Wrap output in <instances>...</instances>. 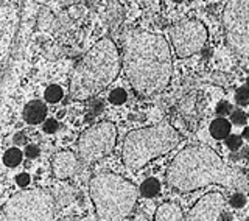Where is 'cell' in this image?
<instances>
[{"instance_id": "1", "label": "cell", "mask_w": 249, "mask_h": 221, "mask_svg": "<svg viewBox=\"0 0 249 221\" xmlns=\"http://www.w3.org/2000/svg\"><path fill=\"white\" fill-rule=\"evenodd\" d=\"M122 62L131 88L142 97L162 92L173 75L167 39L145 30H129L124 35Z\"/></svg>"}, {"instance_id": "2", "label": "cell", "mask_w": 249, "mask_h": 221, "mask_svg": "<svg viewBox=\"0 0 249 221\" xmlns=\"http://www.w3.org/2000/svg\"><path fill=\"white\" fill-rule=\"evenodd\" d=\"M167 184L179 193L195 192L212 184L241 190L248 185V178L241 170L226 164L212 148L192 145L181 149L170 162Z\"/></svg>"}, {"instance_id": "3", "label": "cell", "mask_w": 249, "mask_h": 221, "mask_svg": "<svg viewBox=\"0 0 249 221\" xmlns=\"http://www.w3.org/2000/svg\"><path fill=\"white\" fill-rule=\"evenodd\" d=\"M122 55L111 37H103L86 53L70 76V97L84 101L105 91L122 70Z\"/></svg>"}, {"instance_id": "4", "label": "cell", "mask_w": 249, "mask_h": 221, "mask_svg": "<svg viewBox=\"0 0 249 221\" xmlns=\"http://www.w3.org/2000/svg\"><path fill=\"white\" fill-rule=\"evenodd\" d=\"M139 187L115 173H100L89 181V195L98 221H123L134 210Z\"/></svg>"}, {"instance_id": "5", "label": "cell", "mask_w": 249, "mask_h": 221, "mask_svg": "<svg viewBox=\"0 0 249 221\" xmlns=\"http://www.w3.org/2000/svg\"><path fill=\"white\" fill-rule=\"evenodd\" d=\"M179 134L168 122L129 131L123 140L122 157L124 167L136 171L159 156L170 153L179 142Z\"/></svg>"}, {"instance_id": "6", "label": "cell", "mask_w": 249, "mask_h": 221, "mask_svg": "<svg viewBox=\"0 0 249 221\" xmlns=\"http://www.w3.org/2000/svg\"><path fill=\"white\" fill-rule=\"evenodd\" d=\"M56 200L45 188H23L8 200L0 221H53Z\"/></svg>"}, {"instance_id": "7", "label": "cell", "mask_w": 249, "mask_h": 221, "mask_svg": "<svg viewBox=\"0 0 249 221\" xmlns=\"http://www.w3.org/2000/svg\"><path fill=\"white\" fill-rule=\"evenodd\" d=\"M224 39L240 58L249 56V0H228L223 10Z\"/></svg>"}, {"instance_id": "8", "label": "cell", "mask_w": 249, "mask_h": 221, "mask_svg": "<svg viewBox=\"0 0 249 221\" xmlns=\"http://www.w3.org/2000/svg\"><path fill=\"white\" fill-rule=\"evenodd\" d=\"M117 144V128L111 122H98L89 126L80 139L76 149L81 162L95 164L112 153Z\"/></svg>"}, {"instance_id": "9", "label": "cell", "mask_w": 249, "mask_h": 221, "mask_svg": "<svg viewBox=\"0 0 249 221\" xmlns=\"http://www.w3.org/2000/svg\"><path fill=\"white\" fill-rule=\"evenodd\" d=\"M207 28L198 19H184L170 28V41L178 58H189L199 53L207 42Z\"/></svg>"}, {"instance_id": "10", "label": "cell", "mask_w": 249, "mask_h": 221, "mask_svg": "<svg viewBox=\"0 0 249 221\" xmlns=\"http://www.w3.org/2000/svg\"><path fill=\"white\" fill-rule=\"evenodd\" d=\"M224 209V196L220 192H209L187 212L185 221H218Z\"/></svg>"}, {"instance_id": "11", "label": "cell", "mask_w": 249, "mask_h": 221, "mask_svg": "<svg viewBox=\"0 0 249 221\" xmlns=\"http://www.w3.org/2000/svg\"><path fill=\"white\" fill-rule=\"evenodd\" d=\"M80 156L70 149H62L52 157V173L53 176L64 181L73 178L80 171Z\"/></svg>"}, {"instance_id": "12", "label": "cell", "mask_w": 249, "mask_h": 221, "mask_svg": "<svg viewBox=\"0 0 249 221\" xmlns=\"http://www.w3.org/2000/svg\"><path fill=\"white\" fill-rule=\"evenodd\" d=\"M45 115H47V106L41 100L30 101V103H27L25 108H23V118H25V122L30 125L42 123L45 120Z\"/></svg>"}, {"instance_id": "13", "label": "cell", "mask_w": 249, "mask_h": 221, "mask_svg": "<svg viewBox=\"0 0 249 221\" xmlns=\"http://www.w3.org/2000/svg\"><path fill=\"white\" fill-rule=\"evenodd\" d=\"M184 214L178 203L168 201L158 207L154 215V221H182Z\"/></svg>"}, {"instance_id": "14", "label": "cell", "mask_w": 249, "mask_h": 221, "mask_svg": "<svg viewBox=\"0 0 249 221\" xmlns=\"http://www.w3.org/2000/svg\"><path fill=\"white\" fill-rule=\"evenodd\" d=\"M212 137L221 140L226 139L231 134V122H228L226 118L220 117V118H215V120L210 123V128H209Z\"/></svg>"}, {"instance_id": "15", "label": "cell", "mask_w": 249, "mask_h": 221, "mask_svg": "<svg viewBox=\"0 0 249 221\" xmlns=\"http://www.w3.org/2000/svg\"><path fill=\"white\" fill-rule=\"evenodd\" d=\"M159 190H160V184H159V181L154 178L143 181V184L140 185V193H142V196H145V198H153V196L159 193Z\"/></svg>"}, {"instance_id": "16", "label": "cell", "mask_w": 249, "mask_h": 221, "mask_svg": "<svg viewBox=\"0 0 249 221\" xmlns=\"http://www.w3.org/2000/svg\"><path fill=\"white\" fill-rule=\"evenodd\" d=\"M3 162H5L6 167H11V168L18 167V165L22 162V151L16 147L10 148L3 156Z\"/></svg>"}, {"instance_id": "17", "label": "cell", "mask_w": 249, "mask_h": 221, "mask_svg": "<svg viewBox=\"0 0 249 221\" xmlns=\"http://www.w3.org/2000/svg\"><path fill=\"white\" fill-rule=\"evenodd\" d=\"M62 95H64V92H62V89L58 84L49 86V88L45 89V93H44V97L49 103H58V101L62 98Z\"/></svg>"}, {"instance_id": "18", "label": "cell", "mask_w": 249, "mask_h": 221, "mask_svg": "<svg viewBox=\"0 0 249 221\" xmlns=\"http://www.w3.org/2000/svg\"><path fill=\"white\" fill-rule=\"evenodd\" d=\"M109 101L112 105H123L126 101V92L123 89H114L111 93H109Z\"/></svg>"}, {"instance_id": "19", "label": "cell", "mask_w": 249, "mask_h": 221, "mask_svg": "<svg viewBox=\"0 0 249 221\" xmlns=\"http://www.w3.org/2000/svg\"><path fill=\"white\" fill-rule=\"evenodd\" d=\"M235 100L240 106H246L249 105V86H245V88H240L235 93Z\"/></svg>"}, {"instance_id": "20", "label": "cell", "mask_w": 249, "mask_h": 221, "mask_svg": "<svg viewBox=\"0 0 249 221\" xmlns=\"http://www.w3.org/2000/svg\"><path fill=\"white\" fill-rule=\"evenodd\" d=\"M246 204V196L243 195V193H235L231 198V206L232 207H235V209H240V207H243Z\"/></svg>"}, {"instance_id": "21", "label": "cell", "mask_w": 249, "mask_h": 221, "mask_svg": "<svg viewBox=\"0 0 249 221\" xmlns=\"http://www.w3.org/2000/svg\"><path fill=\"white\" fill-rule=\"evenodd\" d=\"M231 120L233 125H245L246 123V114L241 112V110H235V112L231 114Z\"/></svg>"}, {"instance_id": "22", "label": "cell", "mask_w": 249, "mask_h": 221, "mask_svg": "<svg viewBox=\"0 0 249 221\" xmlns=\"http://www.w3.org/2000/svg\"><path fill=\"white\" fill-rule=\"evenodd\" d=\"M226 145L231 149H238L241 147V137L240 136H228L226 137Z\"/></svg>"}, {"instance_id": "23", "label": "cell", "mask_w": 249, "mask_h": 221, "mask_svg": "<svg viewBox=\"0 0 249 221\" xmlns=\"http://www.w3.org/2000/svg\"><path fill=\"white\" fill-rule=\"evenodd\" d=\"M58 122L54 120V118H49V120H45L44 122V131L47 132V134H53L54 131L58 129Z\"/></svg>"}, {"instance_id": "24", "label": "cell", "mask_w": 249, "mask_h": 221, "mask_svg": "<svg viewBox=\"0 0 249 221\" xmlns=\"http://www.w3.org/2000/svg\"><path fill=\"white\" fill-rule=\"evenodd\" d=\"M216 112L220 114V115H228V114H232V106L228 103V101H221V103L216 106Z\"/></svg>"}, {"instance_id": "25", "label": "cell", "mask_w": 249, "mask_h": 221, "mask_svg": "<svg viewBox=\"0 0 249 221\" xmlns=\"http://www.w3.org/2000/svg\"><path fill=\"white\" fill-rule=\"evenodd\" d=\"M25 156L28 157V159H35V157L39 156V148L36 145H28L25 148Z\"/></svg>"}, {"instance_id": "26", "label": "cell", "mask_w": 249, "mask_h": 221, "mask_svg": "<svg viewBox=\"0 0 249 221\" xmlns=\"http://www.w3.org/2000/svg\"><path fill=\"white\" fill-rule=\"evenodd\" d=\"M16 183H18V185L19 187H28V184H30V175H27V173H22V175H19L18 176V179H16Z\"/></svg>"}, {"instance_id": "27", "label": "cell", "mask_w": 249, "mask_h": 221, "mask_svg": "<svg viewBox=\"0 0 249 221\" xmlns=\"http://www.w3.org/2000/svg\"><path fill=\"white\" fill-rule=\"evenodd\" d=\"M58 2H59L61 5L70 6V5H75V3H78V2H80V0H58Z\"/></svg>"}, {"instance_id": "28", "label": "cell", "mask_w": 249, "mask_h": 221, "mask_svg": "<svg viewBox=\"0 0 249 221\" xmlns=\"http://www.w3.org/2000/svg\"><path fill=\"white\" fill-rule=\"evenodd\" d=\"M59 221H83V220L76 218V217H66V218H61Z\"/></svg>"}, {"instance_id": "29", "label": "cell", "mask_w": 249, "mask_h": 221, "mask_svg": "<svg viewBox=\"0 0 249 221\" xmlns=\"http://www.w3.org/2000/svg\"><path fill=\"white\" fill-rule=\"evenodd\" d=\"M134 221H148V218H146L145 215H137V217L134 218Z\"/></svg>"}, {"instance_id": "30", "label": "cell", "mask_w": 249, "mask_h": 221, "mask_svg": "<svg viewBox=\"0 0 249 221\" xmlns=\"http://www.w3.org/2000/svg\"><path fill=\"white\" fill-rule=\"evenodd\" d=\"M243 137H246V139L249 140V128H246V129H245V132H243Z\"/></svg>"}, {"instance_id": "31", "label": "cell", "mask_w": 249, "mask_h": 221, "mask_svg": "<svg viewBox=\"0 0 249 221\" xmlns=\"http://www.w3.org/2000/svg\"><path fill=\"white\" fill-rule=\"evenodd\" d=\"M175 2H182V0H175Z\"/></svg>"}, {"instance_id": "32", "label": "cell", "mask_w": 249, "mask_h": 221, "mask_svg": "<svg viewBox=\"0 0 249 221\" xmlns=\"http://www.w3.org/2000/svg\"><path fill=\"white\" fill-rule=\"evenodd\" d=\"M248 86H249V78H248Z\"/></svg>"}, {"instance_id": "33", "label": "cell", "mask_w": 249, "mask_h": 221, "mask_svg": "<svg viewBox=\"0 0 249 221\" xmlns=\"http://www.w3.org/2000/svg\"><path fill=\"white\" fill-rule=\"evenodd\" d=\"M248 221H249V218H248Z\"/></svg>"}]
</instances>
